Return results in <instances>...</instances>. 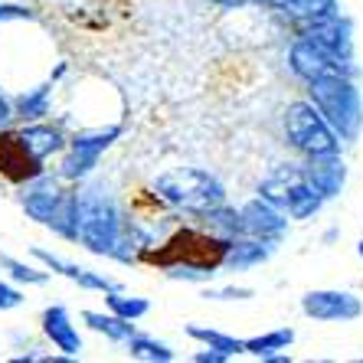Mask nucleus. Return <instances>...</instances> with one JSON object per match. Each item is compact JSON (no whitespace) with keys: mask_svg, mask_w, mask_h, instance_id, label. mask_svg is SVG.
Returning a JSON list of instances; mask_svg holds the SVG:
<instances>
[{"mask_svg":"<svg viewBox=\"0 0 363 363\" xmlns=\"http://www.w3.org/2000/svg\"><path fill=\"white\" fill-rule=\"evenodd\" d=\"M255 4H262V7H272V10H281L285 0H255Z\"/></svg>","mask_w":363,"mask_h":363,"instance_id":"obj_32","label":"nucleus"},{"mask_svg":"<svg viewBox=\"0 0 363 363\" xmlns=\"http://www.w3.org/2000/svg\"><path fill=\"white\" fill-rule=\"evenodd\" d=\"M304 174L314 184V190L324 196V200H334L340 196L347 184V164L340 161V154H330V157H311V164H304Z\"/></svg>","mask_w":363,"mask_h":363,"instance_id":"obj_17","label":"nucleus"},{"mask_svg":"<svg viewBox=\"0 0 363 363\" xmlns=\"http://www.w3.org/2000/svg\"><path fill=\"white\" fill-rule=\"evenodd\" d=\"M20 304H23V291L7 285V281H0V311H13Z\"/></svg>","mask_w":363,"mask_h":363,"instance_id":"obj_28","label":"nucleus"},{"mask_svg":"<svg viewBox=\"0 0 363 363\" xmlns=\"http://www.w3.org/2000/svg\"><path fill=\"white\" fill-rule=\"evenodd\" d=\"M66 76V62H60L56 66V72H52L46 82L33 85V89H26V92L17 95V101H13V115H17L20 121H40L50 115V99H52V89H56V82Z\"/></svg>","mask_w":363,"mask_h":363,"instance_id":"obj_16","label":"nucleus"},{"mask_svg":"<svg viewBox=\"0 0 363 363\" xmlns=\"http://www.w3.org/2000/svg\"><path fill=\"white\" fill-rule=\"evenodd\" d=\"M281 13L298 20V23H314V20L340 13V0H285Z\"/></svg>","mask_w":363,"mask_h":363,"instance_id":"obj_21","label":"nucleus"},{"mask_svg":"<svg viewBox=\"0 0 363 363\" xmlns=\"http://www.w3.org/2000/svg\"><path fill=\"white\" fill-rule=\"evenodd\" d=\"M203 220H206V226H210L213 236H220V239H236V236H245L242 213L233 210V206H226V203H220V206H213V210H206V213H203Z\"/></svg>","mask_w":363,"mask_h":363,"instance_id":"obj_22","label":"nucleus"},{"mask_svg":"<svg viewBox=\"0 0 363 363\" xmlns=\"http://www.w3.org/2000/svg\"><path fill=\"white\" fill-rule=\"evenodd\" d=\"M0 269H7V275L20 285H46L50 279V269H40V265H30L23 259H13V255L0 252Z\"/></svg>","mask_w":363,"mask_h":363,"instance_id":"obj_26","label":"nucleus"},{"mask_svg":"<svg viewBox=\"0 0 363 363\" xmlns=\"http://www.w3.org/2000/svg\"><path fill=\"white\" fill-rule=\"evenodd\" d=\"M128 347V357H135V360H144V363H174V350H170L164 340H154L147 334H135V337L125 340Z\"/></svg>","mask_w":363,"mask_h":363,"instance_id":"obj_24","label":"nucleus"},{"mask_svg":"<svg viewBox=\"0 0 363 363\" xmlns=\"http://www.w3.org/2000/svg\"><path fill=\"white\" fill-rule=\"evenodd\" d=\"M10 118H13V105H10V101L0 95V128H7Z\"/></svg>","mask_w":363,"mask_h":363,"instance_id":"obj_30","label":"nucleus"},{"mask_svg":"<svg viewBox=\"0 0 363 363\" xmlns=\"http://www.w3.org/2000/svg\"><path fill=\"white\" fill-rule=\"evenodd\" d=\"M0 174L7 180H13V184H26L36 174H43V161H36L33 154L26 151L20 131L13 135V131L0 128Z\"/></svg>","mask_w":363,"mask_h":363,"instance_id":"obj_12","label":"nucleus"},{"mask_svg":"<svg viewBox=\"0 0 363 363\" xmlns=\"http://www.w3.org/2000/svg\"><path fill=\"white\" fill-rule=\"evenodd\" d=\"M281 125H285L288 144H291L298 154H304L308 161H311V157H330V154H340V144L344 141H340L337 131L328 125V118H324L321 111L314 108L308 99L291 101V105L285 108Z\"/></svg>","mask_w":363,"mask_h":363,"instance_id":"obj_5","label":"nucleus"},{"mask_svg":"<svg viewBox=\"0 0 363 363\" xmlns=\"http://www.w3.org/2000/svg\"><path fill=\"white\" fill-rule=\"evenodd\" d=\"M118 138H121V125H105V128H95V131H79V135L69 141V154L60 164V177L62 180L89 177V174L99 167L101 154L108 151Z\"/></svg>","mask_w":363,"mask_h":363,"instance_id":"obj_6","label":"nucleus"},{"mask_svg":"<svg viewBox=\"0 0 363 363\" xmlns=\"http://www.w3.org/2000/svg\"><path fill=\"white\" fill-rule=\"evenodd\" d=\"M210 4H216V7H223V10H242L245 4H252V0H210Z\"/></svg>","mask_w":363,"mask_h":363,"instance_id":"obj_31","label":"nucleus"},{"mask_svg":"<svg viewBox=\"0 0 363 363\" xmlns=\"http://www.w3.org/2000/svg\"><path fill=\"white\" fill-rule=\"evenodd\" d=\"M82 321L95 330V334H105L108 340L115 344H125L128 337H135L138 328L135 321H128V318H118V314H105V311H82Z\"/></svg>","mask_w":363,"mask_h":363,"instance_id":"obj_20","label":"nucleus"},{"mask_svg":"<svg viewBox=\"0 0 363 363\" xmlns=\"http://www.w3.org/2000/svg\"><path fill=\"white\" fill-rule=\"evenodd\" d=\"M105 301H108V311L111 314L128 318V321H138V318H144V314L151 311V301H147V298L125 295L121 288H115V291H105Z\"/></svg>","mask_w":363,"mask_h":363,"instance_id":"obj_25","label":"nucleus"},{"mask_svg":"<svg viewBox=\"0 0 363 363\" xmlns=\"http://www.w3.org/2000/svg\"><path fill=\"white\" fill-rule=\"evenodd\" d=\"M20 203H23V210L30 220L43 223V226H50V220L56 216V210H60L62 203V186L56 177H50L46 170L43 174H36L33 180H26V184H20Z\"/></svg>","mask_w":363,"mask_h":363,"instance_id":"obj_10","label":"nucleus"},{"mask_svg":"<svg viewBox=\"0 0 363 363\" xmlns=\"http://www.w3.org/2000/svg\"><path fill=\"white\" fill-rule=\"evenodd\" d=\"M308 101L321 111L344 144L363 135V95L350 76H321L308 82Z\"/></svg>","mask_w":363,"mask_h":363,"instance_id":"obj_2","label":"nucleus"},{"mask_svg":"<svg viewBox=\"0 0 363 363\" xmlns=\"http://www.w3.org/2000/svg\"><path fill=\"white\" fill-rule=\"evenodd\" d=\"M239 213H242L245 236L265 239V242H275V245L285 239V233H288V213H281L279 206H272L269 200L252 196L249 203H242V206H239Z\"/></svg>","mask_w":363,"mask_h":363,"instance_id":"obj_11","label":"nucleus"},{"mask_svg":"<svg viewBox=\"0 0 363 363\" xmlns=\"http://www.w3.org/2000/svg\"><path fill=\"white\" fill-rule=\"evenodd\" d=\"M20 138H23L26 151L43 164H46V157H52V154L66 151V138H62V131L56 125H46L43 118L40 121H26V125L20 128Z\"/></svg>","mask_w":363,"mask_h":363,"instance_id":"obj_18","label":"nucleus"},{"mask_svg":"<svg viewBox=\"0 0 363 363\" xmlns=\"http://www.w3.org/2000/svg\"><path fill=\"white\" fill-rule=\"evenodd\" d=\"M121 210L101 180H89L76 190V242L89 252L118 259L121 255Z\"/></svg>","mask_w":363,"mask_h":363,"instance_id":"obj_1","label":"nucleus"},{"mask_svg":"<svg viewBox=\"0 0 363 363\" xmlns=\"http://www.w3.org/2000/svg\"><path fill=\"white\" fill-rule=\"evenodd\" d=\"M200 298H206V301H249V298H255V291L252 288L226 285V288H203Z\"/></svg>","mask_w":363,"mask_h":363,"instance_id":"obj_27","label":"nucleus"},{"mask_svg":"<svg viewBox=\"0 0 363 363\" xmlns=\"http://www.w3.org/2000/svg\"><path fill=\"white\" fill-rule=\"evenodd\" d=\"M357 255H360V262H363V239L357 242Z\"/></svg>","mask_w":363,"mask_h":363,"instance_id":"obj_33","label":"nucleus"},{"mask_svg":"<svg viewBox=\"0 0 363 363\" xmlns=\"http://www.w3.org/2000/svg\"><path fill=\"white\" fill-rule=\"evenodd\" d=\"M301 311L311 321H324V324H344V321H357L363 314V301L354 291H337V288H314L301 295Z\"/></svg>","mask_w":363,"mask_h":363,"instance_id":"obj_8","label":"nucleus"},{"mask_svg":"<svg viewBox=\"0 0 363 363\" xmlns=\"http://www.w3.org/2000/svg\"><path fill=\"white\" fill-rule=\"evenodd\" d=\"M242 344H245V354L255 357V360H262V357L279 354V350H288V347L295 344V330L291 328H275V330L259 334V337L242 340Z\"/></svg>","mask_w":363,"mask_h":363,"instance_id":"obj_23","label":"nucleus"},{"mask_svg":"<svg viewBox=\"0 0 363 363\" xmlns=\"http://www.w3.org/2000/svg\"><path fill=\"white\" fill-rule=\"evenodd\" d=\"M33 259H36V262H43V269H50V272H60V275H66L69 281H76V285H79V288H85V291H115V288H121L118 281L108 279V275H99V272L85 269V265L66 262V259H60V255L46 252V249H40V245L33 249Z\"/></svg>","mask_w":363,"mask_h":363,"instance_id":"obj_14","label":"nucleus"},{"mask_svg":"<svg viewBox=\"0 0 363 363\" xmlns=\"http://www.w3.org/2000/svg\"><path fill=\"white\" fill-rule=\"evenodd\" d=\"M154 194L177 210L203 216L206 210L226 203V186L206 167H174L154 180Z\"/></svg>","mask_w":363,"mask_h":363,"instance_id":"obj_3","label":"nucleus"},{"mask_svg":"<svg viewBox=\"0 0 363 363\" xmlns=\"http://www.w3.org/2000/svg\"><path fill=\"white\" fill-rule=\"evenodd\" d=\"M43 334L52 340V347L62 357H82V337H79L76 324H72V318H69L62 304H50L43 311Z\"/></svg>","mask_w":363,"mask_h":363,"instance_id":"obj_15","label":"nucleus"},{"mask_svg":"<svg viewBox=\"0 0 363 363\" xmlns=\"http://www.w3.org/2000/svg\"><path fill=\"white\" fill-rule=\"evenodd\" d=\"M272 252H275V242H265V239H255V236H236V239H229L226 249H223L220 269L252 272V269L269 262Z\"/></svg>","mask_w":363,"mask_h":363,"instance_id":"obj_13","label":"nucleus"},{"mask_svg":"<svg viewBox=\"0 0 363 363\" xmlns=\"http://www.w3.org/2000/svg\"><path fill=\"white\" fill-rule=\"evenodd\" d=\"M186 337H194L196 344H203V347H210V350H216V354H223L226 360L245 354V344L239 337L223 334V330H216V328H206V324H186Z\"/></svg>","mask_w":363,"mask_h":363,"instance_id":"obj_19","label":"nucleus"},{"mask_svg":"<svg viewBox=\"0 0 363 363\" xmlns=\"http://www.w3.org/2000/svg\"><path fill=\"white\" fill-rule=\"evenodd\" d=\"M196 363H226V357L216 354V350H210V347H203V350H196L194 354Z\"/></svg>","mask_w":363,"mask_h":363,"instance_id":"obj_29","label":"nucleus"},{"mask_svg":"<svg viewBox=\"0 0 363 363\" xmlns=\"http://www.w3.org/2000/svg\"><path fill=\"white\" fill-rule=\"evenodd\" d=\"M288 69H291L301 82H314V79H321V76H350V79L360 76V69H357L354 62L334 60L330 52H324L318 43H311L301 33H298V40L291 43V50H288Z\"/></svg>","mask_w":363,"mask_h":363,"instance_id":"obj_7","label":"nucleus"},{"mask_svg":"<svg viewBox=\"0 0 363 363\" xmlns=\"http://www.w3.org/2000/svg\"><path fill=\"white\" fill-rule=\"evenodd\" d=\"M259 196L288 213L291 220H311L328 203L308 180L304 164H279L275 170H269V177L259 184Z\"/></svg>","mask_w":363,"mask_h":363,"instance_id":"obj_4","label":"nucleus"},{"mask_svg":"<svg viewBox=\"0 0 363 363\" xmlns=\"http://www.w3.org/2000/svg\"><path fill=\"white\" fill-rule=\"evenodd\" d=\"M301 36H308L311 43H318L324 52L334 56V60L354 62V23H350V17H344V13L314 20V23H304Z\"/></svg>","mask_w":363,"mask_h":363,"instance_id":"obj_9","label":"nucleus"}]
</instances>
